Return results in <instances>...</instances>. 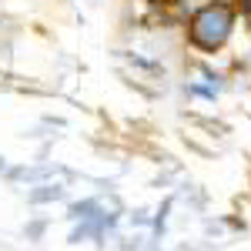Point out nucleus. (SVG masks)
Returning <instances> with one entry per match:
<instances>
[{"instance_id":"nucleus-1","label":"nucleus","mask_w":251,"mask_h":251,"mask_svg":"<svg viewBox=\"0 0 251 251\" xmlns=\"http://www.w3.org/2000/svg\"><path fill=\"white\" fill-rule=\"evenodd\" d=\"M231 7L228 3H204L191 20V40L198 47H204V50H214V47H221L228 34H231Z\"/></svg>"},{"instance_id":"nucleus-2","label":"nucleus","mask_w":251,"mask_h":251,"mask_svg":"<svg viewBox=\"0 0 251 251\" xmlns=\"http://www.w3.org/2000/svg\"><path fill=\"white\" fill-rule=\"evenodd\" d=\"M238 7H241V14H248V17H251V0H238Z\"/></svg>"}]
</instances>
